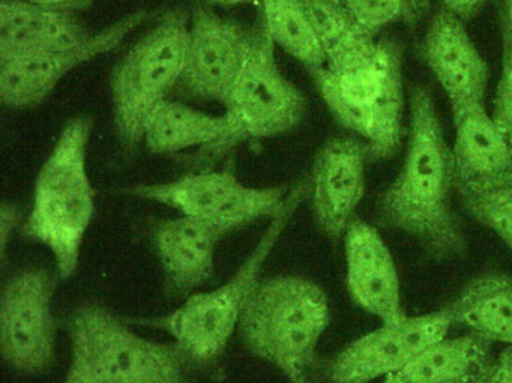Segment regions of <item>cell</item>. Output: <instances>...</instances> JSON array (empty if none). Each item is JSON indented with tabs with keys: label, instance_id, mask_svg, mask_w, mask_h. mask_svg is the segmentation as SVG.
<instances>
[{
	"label": "cell",
	"instance_id": "e0dca14e",
	"mask_svg": "<svg viewBox=\"0 0 512 383\" xmlns=\"http://www.w3.org/2000/svg\"><path fill=\"white\" fill-rule=\"evenodd\" d=\"M344 256L347 290L355 304L380 322L406 316L394 257L376 227L353 221L344 235Z\"/></svg>",
	"mask_w": 512,
	"mask_h": 383
},
{
	"label": "cell",
	"instance_id": "52a82bcc",
	"mask_svg": "<svg viewBox=\"0 0 512 383\" xmlns=\"http://www.w3.org/2000/svg\"><path fill=\"white\" fill-rule=\"evenodd\" d=\"M226 109V134L208 148L185 155L197 170L209 169L242 143L290 133L307 115L305 95L283 76L275 61V44L262 17L254 26L250 58Z\"/></svg>",
	"mask_w": 512,
	"mask_h": 383
},
{
	"label": "cell",
	"instance_id": "3957f363",
	"mask_svg": "<svg viewBox=\"0 0 512 383\" xmlns=\"http://www.w3.org/2000/svg\"><path fill=\"white\" fill-rule=\"evenodd\" d=\"M308 193V179H302L290 188L280 211L271 218L247 259L226 283L217 289L193 293L170 313L139 319V322L169 334L190 367L202 370L217 367L233 334L239 329L251 295L262 280L260 274L266 260Z\"/></svg>",
	"mask_w": 512,
	"mask_h": 383
},
{
	"label": "cell",
	"instance_id": "603a6c76",
	"mask_svg": "<svg viewBox=\"0 0 512 383\" xmlns=\"http://www.w3.org/2000/svg\"><path fill=\"white\" fill-rule=\"evenodd\" d=\"M275 46L301 62L308 71L326 64L325 52L301 0H262V14Z\"/></svg>",
	"mask_w": 512,
	"mask_h": 383
},
{
	"label": "cell",
	"instance_id": "9c48e42d",
	"mask_svg": "<svg viewBox=\"0 0 512 383\" xmlns=\"http://www.w3.org/2000/svg\"><path fill=\"white\" fill-rule=\"evenodd\" d=\"M127 191L131 196L205 221L229 235L263 218L271 220L286 202L290 187H248L239 181L233 170L205 169L175 181L136 185Z\"/></svg>",
	"mask_w": 512,
	"mask_h": 383
},
{
	"label": "cell",
	"instance_id": "d6986e66",
	"mask_svg": "<svg viewBox=\"0 0 512 383\" xmlns=\"http://www.w3.org/2000/svg\"><path fill=\"white\" fill-rule=\"evenodd\" d=\"M91 35L73 13L37 7L25 0H2L0 5V62L70 49Z\"/></svg>",
	"mask_w": 512,
	"mask_h": 383
},
{
	"label": "cell",
	"instance_id": "1f68e13d",
	"mask_svg": "<svg viewBox=\"0 0 512 383\" xmlns=\"http://www.w3.org/2000/svg\"><path fill=\"white\" fill-rule=\"evenodd\" d=\"M500 20L505 22L509 31L512 32V0H506L505 5H503L502 14H500Z\"/></svg>",
	"mask_w": 512,
	"mask_h": 383
},
{
	"label": "cell",
	"instance_id": "d6a6232c",
	"mask_svg": "<svg viewBox=\"0 0 512 383\" xmlns=\"http://www.w3.org/2000/svg\"><path fill=\"white\" fill-rule=\"evenodd\" d=\"M334 2H338V4H341V0H334Z\"/></svg>",
	"mask_w": 512,
	"mask_h": 383
},
{
	"label": "cell",
	"instance_id": "cb8c5ba5",
	"mask_svg": "<svg viewBox=\"0 0 512 383\" xmlns=\"http://www.w3.org/2000/svg\"><path fill=\"white\" fill-rule=\"evenodd\" d=\"M341 5L371 37L395 23L413 25L428 11V0H341Z\"/></svg>",
	"mask_w": 512,
	"mask_h": 383
},
{
	"label": "cell",
	"instance_id": "4dcf8cb0",
	"mask_svg": "<svg viewBox=\"0 0 512 383\" xmlns=\"http://www.w3.org/2000/svg\"><path fill=\"white\" fill-rule=\"evenodd\" d=\"M209 4L218 5V7H238V5L260 4L262 0H208Z\"/></svg>",
	"mask_w": 512,
	"mask_h": 383
},
{
	"label": "cell",
	"instance_id": "7a4b0ae2",
	"mask_svg": "<svg viewBox=\"0 0 512 383\" xmlns=\"http://www.w3.org/2000/svg\"><path fill=\"white\" fill-rule=\"evenodd\" d=\"M325 56L311 77L329 112L367 143L371 161L392 157L407 134L400 44L377 40L353 22L325 47Z\"/></svg>",
	"mask_w": 512,
	"mask_h": 383
},
{
	"label": "cell",
	"instance_id": "f546056e",
	"mask_svg": "<svg viewBox=\"0 0 512 383\" xmlns=\"http://www.w3.org/2000/svg\"><path fill=\"white\" fill-rule=\"evenodd\" d=\"M28 4L37 7L49 8V10L65 11V13H77L91 7L92 0H25Z\"/></svg>",
	"mask_w": 512,
	"mask_h": 383
},
{
	"label": "cell",
	"instance_id": "ba28073f",
	"mask_svg": "<svg viewBox=\"0 0 512 383\" xmlns=\"http://www.w3.org/2000/svg\"><path fill=\"white\" fill-rule=\"evenodd\" d=\"M188 37L187 11H167L113 70L116 136L128 154L139 148L149 119L175 91L184 68Z\"/></svg>",
	"mask_w": 512,
	"mask_h": 383
},
{
	"label": "cell",
	"instance_id": "ffe728a7",
	"mask_svg": "<svg viewBox=\"0 0 512 383\" xmlns=\"http://www.w3.org/2000/svg\"><path fill=\"white\" fill-rule=\"evenodd\" d=\"M451 325L463 326L488 343H512V275H476L442 307Z\"/></svg>",
	"mask_w": 512,
	"mask_h": 383
},
{
	"label": "cell",
	"instance_id": "4fadbf2b",
	"mask_svg": "<svg viewBox=\"0 0 512 383\" xmlns=\"http://www.w3.org/2000/svg\"><path fill=\"white\" fill-rule=\"evenodd\" d=\"M149 17L134 11L119 22L92 34L79 46L32 58L0 62V100L10 109H34L47 100L62 79L80 65L118 49L125 38Z\"/></svg>",
	"mask_w": 512,
	"mask_h": 383
},
{
	"label": "cell",
	"instance_id": "4316f807",
	"mask_svg": "<svg viewBox=\"0 0 512 383\" xmlns=\"http://www.w3.org/2000/svg\"><path fill=\"white\" fill-rule=\"evenodd\" d=\"M23 212L16 203H4L0 209V254L2 262L7 260L8 247L13 241L14 233L23 227Z\"/></svg>",
	"mask_w": 512,
	"mask_h": 383
},
{
	"label": "cell",
	"instance_id": "ac0fdd59",
	"mask_svg": "<svg viewBox=\"0 0 512 383\" xmlns=\"http://www.w3.org/2000/svg\"><path fill=\"white\" fill-rule=\"evenodd\" d=\"M224 236L226 233L217 227L187 215L157 224L152 244L169 296L188 298L212 280L218 245Z\"/></svg>",
	"mask_w": 512,
	"mask_h": 383
},
{
	"label": "cell",
	"instance_id": "8fae6325",
	"mask_svg": "<svg viewBox=\"0 0 512 383\" xmlns=\"http://www.w3.org/2000/svg\"><path fill=\"white\" fill-rule=\"evenodd\" d=\"M253 41L254 28L197 8L191 19L184 68L173 92L185 100L226 107L250 58Z\"/></svg>",
	"mask_w": 512,
	"mask_h": 383
},
{
	"label": "cell",
	"instance_id": "30bf717a",
	"mask_svg": "<svg viewBox=\"0 0 512 383\" xmlns=\"http://www.w3.org/2000/svg\"><path fill=\"white\" fill-rule=\"evenodd\" d=\"M58 272L43 266L17 269L0 296V352L5 364L23 376L50 373L56 364L58 320L53 298Z\"/></svg>",
	"mask_w": 512,
	"mask_h": 383
},
{
	"label": "cell",
	"instance_id": "7c38bea8",
	"mask_svg": "<svg viewBox=\"0 0 512 383\" xmlns=\"http://www.w3.org/2000/svg\"><path fill=\"white\" fill-rule=\"evenodd\" d=\"M451 326L442 308L382 322L331 359L329 383H373L383 379L448 337Z\"/></svg>",
	"mask_w": 512,
	"mask_h": 383
},
{
	"label": "cell",
	"instance_id": "5b68a950",
	"mask_svg": "<svg viewBox=\"0 0 512 383\" xmlns=\"http://www.w3.org/2000/svg\"><path fill=\"white\" fill-rule=\"evenodd\" d=\"M329 322L325 290L301 275L281 274L259 281L238 332L245 349L277 368L287 382L308 383Z\"/></svg>",
	"mask_w": 512,
	"mask_h": 383
},
{
	"label": "cell",
	"instance_id": "484cf974",
	"mask_svg": "<svg viewBox=\"0 0 512 383\" xmlns=\"http://www.w3.org/2000/svg\"><path fill=\"white\" fill-rule=\"evenodd\" d=\"M502 26V71L494 97L493 118L512 140V32L505 22Z\"/></svg>",
	"mask_w": 512,
	"mask_h": 383
},
{
	"label": "cell",
	"instance_id": "6da1fadb",
	"mask_svg": "<svg viewBox=\"0 0 512 383\" xmlns=\"http://www.w3.org/2000/svg\"><path fill=\"white\" fill-rule=\"evenodd\" d=\"M407 109L406 155L394 182L377 200V224L406 233L439 262L464 256L467 239L452 206V151L430 89L413 85Z\"/></svg>",
	"mask_w": 512,
	"mask_h": 383
},
{
	"label": "cell",
	"instance_id": "9a60e30c",
	"mask_svg": "<svg viewBox=\"0 0 512 383\" xmlns=\"http://www.w3.org/2000/svg\"><path fill=\"white\" fill-rule=\"evenodd\" d=\"M454 167L457 193H512V140L485 103L454 107Z\"/></svg>",
	"mask_w": 512,
	"mask_h": 383
},
{
	"label": "cell",
	"instance_id": "44dd1931",
	"mask_svg": "<svg viewBox=\"0 0 512 383\" xmlns=\"http://www.w3.org/2000/svg\"><path fill=\"white\" fill-rule=\"evenodd\" d=\"M490 344L473 334L443 338L377 383H476L493 361Z\"/></svg>",
	"mask_w": 512,
	"mask_h": 383
},
{
	"label": "cell",
	"instance_id": "f1b7e54d",
	"mask_svg": "<svg viewBox=\"0 0 512 383\" xmlns=\"http://www.w3.org/2000/svg\"><path fill=\"white\" fill-rule=\"evenodd\" d=\"M487 2L488 0H440V8L466 23L479 13Z\"/></svg>",
	"mask_w": 512,
	"mask_h": 383
},
{
	"label": "cell",
	"instance_id": "2e32d148",
	"mask_svg": "<svg viewBox=\"0 0 512 383\" xmlns=\"http://www.w3.org/2000/svg\"><path fill=\"white\" fill-rule=\"evenodd\" d=\"M422 61L454 107L484 103L490 67L461 19L440 8L425 32Z\"/></svg>",
	"mask_w": 512,
	"mask_h": 383
},
{
	"label": "cell",
	"instance_id": "7402d4cb",
	"mask_svg": "<svg viewBox=\"0 0 512 383\" xmlns=\"http://www.w3.org/2000/svg\"><path fill=\"white\" fill-rule=\"evenodd\" d=\"M226 131V115H209L179 101L166 100L149 119L143 142L152 154L176 155L208 148Z\"/></svg>",
	"mask_w": 512,
	"mask_h": 383
},
{
	"label": "cell",
	"instance_id": "d4e9b609",
	"mask_svg": "<svg viewBox=\"0 0 512 383\" xmlns=\"http://www.w3.org/2000/svg\"><path fill=\"white\" fill-rule=\"evenodd\" d=\"M467 211L512 251V193H458Z\"/></svg>",
	"mask_w": 512,
	"mask_h": 383
},
{
	"label": "cell",
	"instance_id": "8992f818",
	"mask_svg": "<svg viewBox=\"0 0 512 383\" xmlns=\"http://www.w3.org/2000/svg\"><path fill=\"white\" fill-rule=\"evenodd\" d=\"M67 332L70 365L61 383H193L175 344L137 334L101 302L74 308Z\"/></svg>",
	"mask_w": 512,
	"mask_h": 383
},
{
	"label": "cell",
	"instance_id": "277c9868",
	"mask_svg": "<svg viewBox=\"0 0 512 383\" xmlns=\"http://www.w3.org/2000/svg\"><path fill=\"white\" fill-rule=\"evenodd\" d=\"M94 121L77 116L59 134L35 182L31 211L22 232L44 245L61 280L74 277L83 242L95 215V190L88 173Z\"/></svg>",
	"mask_w": 512,
	"mask_h": 383
},
{
	"label": "cell",
	"instance_id": "83f0119b",
	"mask_svg": "<svg viewBox=\"0 0 512 383\" xmlns=\"http://www.w3.org/2000/svg\"><path fill=\"white\" fill-rule=\"evenodd\" d=\"M476 383H512V343L506 344L499 358L491 361Z\"/></svg>",
	"mask_w": 512,
	"mask_h": 383
},
{
	"label": "cell",
	"instance_id": "5bb4252c",
	"mask_svg": "<svg viewBox=\"0 0 512 383\" xmlns=\"http://www.w3.org/2000/svg\"><path fill=\"white\" fill-rule=\"evenodd\" d=\"M367 143L358 137H334L314 158L310 178L311 209L326 238L338 242L346 235L365 196Z\"/></svg>",
	"mask_w": 512,
	"mask_h": 383
}]
</instances>
